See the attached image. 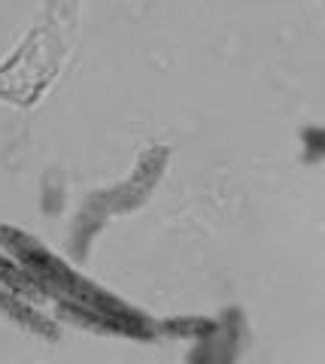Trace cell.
<instances>
[{"label":"cell","mask_w":325,"mask_h":364,"mask_svg":"<svg viewBox=\"0 0 325 364\" xmlns=\"http://www.w3.org/2000/svg\"><path fill=\"white\" fill-rule=\"evenodd\" d=\"M243 346V316L238 310H228L213 325V331L195 340L188 364H234Z\"/></svg>","instance_id":"1"},{"label":"cell","mask_w":325,"mask_h":364,"mask_svg":"<svg viewBox=\"0 0 325 364\" xmlns=\"http://www.w3.org/2000/svg\"><path fill=\"white\" fill-rule=\"evenodd\" d=\"M0 310H4L6 316H13L16 322H21L25 328H31L33 334L55 337V325L49 322V318H46V316H40L25 298H21V294L9 291V289H4V286H0Z\"/></svg>","instance_id":"2"},{"label":"cell","mask_w":325,"mask_h":364,"mask_svg":"<svg viewBox=\"0 0 325 364\" xmlns=\"http://www.w3.org/2000/svg\"><path fill=\"white\" fill-rule=\"evenodd\" d=\"M301 158L307 164H319L325 158V124H310L301 131Z\"/></svg>","instance_id":"3"}]
</instances>
